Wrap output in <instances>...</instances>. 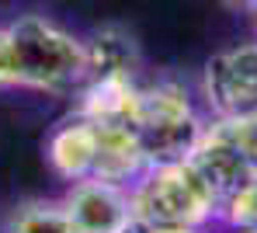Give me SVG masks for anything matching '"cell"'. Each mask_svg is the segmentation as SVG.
Masks as SVG:
<instances>
[{"mask_svg":"<svg viewBox=\"0 0 257 233\" xmlns=\"http://www.w3.org/2000/svg\"><path fill=\"white\" fill-rule=\"evenodd\" d=\"M132 216L146 230L195 226L202 230L219 216V202L188 160L150 164L132 185Z\"/></svg>","mask_w":257,"mask_h":233,"instance_id":"obj_1","label":"cell"},{"mask_svg":"<svg viewBox=\"0 0 257 233\" xmlns=\"http://www.w3.org/2000/svg\"><path fill=\"white\" fill-rule=\"evenodd\" d=\"M14 52V84L66 91L87 80V46L45 18H21L11 28Z\"/></svg>","mask_w":257,"mask_h":233,"instance_id":"obj_2","label":"cell"},{"mask_svg":"<svg viewBox=\"0 0 257 233\" xmlns=\"http://www.w3.org/2000/svg\"><path fill=\"white\" fill-rule=\"evenodd\" d=\"M132 129L146 153V164H174L191 157L205 133V122L177 80H157L150 87H139Z\"/></svg>","mask_w":257,"mask_h":233,"instance_id":"obj_3","label":"cell"},{"mask_svg":"<svg viewBox=\"0 0 257 233\" xmlns=\"http://www.w3.org/2000/svg\"><path fill=\"white\" fill-rule=\"evenodd\" d=\"M202 87L215 119L257 111V42L215 52L205 63Z\"/></svg>","mask_w":257,"mask_h":233,"instance_id":"obj_4","label":"cell"},{"mask_svg":"<svg viewBox=\"0 0 257 233\" xmlns=\"http://www.w3.org/2000/svg\"><path fill=\"white\" fill-rule=\"evenodd\" d=\"M66 212L73 216L80 233H118L136 219L132 195L125 191V185L101 181V178L77 181L66 198Z\"/></svg>","mask_w":257,"mask_h":233,"instance_id":"obj_5","label":"cell"},{"mask_svg":"<svg viewBox=\"0 0 257 233\" xmlns=\"http://www.w3.org/2000/svg\"><path fill=\"white\" fill-rule=\"evenodd\" d=\"M188 164H191V167L198 171V178L209 185V191L215 195L219 205H222L236 188H243L257 174L254 164H250L236 146H229L226 140H219L209 126H205V133H202L198 146L191 150Z\"/></svg>","mask_w":257,"mask_h":233,"instance_id":"obj_6","label":"cell"},{"mask_svg":"<svg viewBox=\"0 0 257 233\" xmlns=\"http://www.w3.org/2000/svg\"><path fill=\"white\" fill-rule=\"evenodd\" d=\"M94 129H97V150H94L90 178L125 185V181H136L150 167L132 126H125V122H94Z\"/></svg>","mask_w":257,"mask_h":233,"instance_id":"obj_7","label":"cell"},{"mask_svg":"<svg viewBox=\"0 0 257 233\" xmlns=\"http://www.w3.org/2000/svg\"><path fill=\"white\" fill-rule=\"evenodd\" d=\"M139 101V84L128 73H104L84 80V104L80 115L90 122H125L132 126Z\"/></svg>","mask_w":257,"mask_h":233,"instance_id":"obj_8","label":"cell"},{"mask_svg":"<svg viewBox=\"0 0 257 233\" xmlns=\"http://www.w3.org/2000/svg\"><path fill=\"white\" fill-rule=\"evenodd\" d=\"M94 150H97V129L94 122L77 115L73 122H66L52 143H49V157L56 164V171L70 181H84L90 178V167H94Z\"/></svg>","mask_w":257,"mask_h":233,"instance_id":"obj_9","label":"cell"},{"mask_svg":"<svg viewBox=\"0 0 257 233\" xmlns=\"http://www.w3.org/2000/svg\"><path fill=\"white\" fill-rule=\"evenodd\" d=\"M87 46V80L90 77H104V73H128L136 77L139 66V49L132 42V35L122 28H97L90 39H84Z\"/></svg>","mask_w":257,"mask_h":233,"instance_id":"obj_10","label":"cell"},{"mask_svg":"<svg viewBox=\"0 0 257 233\" xmlns=\"http://www.w3.org/2000/svg\"><path fill=\"white\" fill-rule=\"evenodd\" d=\"M14 233H80L66 205H25L14 219Z\"/></svg>","mask_w":257,"mask_h":233,"instance_id":"obj_11","label":"cell"},{"mask_svg":"<svg viewBox=\"0 0 257 233\" xmlns=\"http://www.w3.org/2000/svg\"><path fill=\"white\" fill-rule=\"evenodd\" d=\"M209 129L219 140H226L229 146H236L257 167V111H250V115H229V119H212Z\"/></svg>","mask_w":257,"mask_h":233,"instance_id":"obj_12","label":"cell"},{"mask_svg":"<svg viewBox=\"0 0 257 233\" xmlns=\"http://www.w3.org/2000/svg\"><path fill=\"white\" fill-rule=\"evenodd\" d=\"M219 219L229 230H257V174L219 205Z\"/></svg>","mask_w":257,"mask_h":233,"instance_id":"obj_13","label":"cell"},{"mask_svg":"<svg viewBox=\"0 0 257 233\" xmlns=\"http://www.w3.org/2000/svg\"><path fill=\"white\" fill-rule=\"evenodd\" d=\"M0 84H14V52L7 28H0Z\"/></svg>","mask_w":257,"mask_h":233,"instance_id":"obj_14","label":"cell"},{"mask_svg":"<svg viewBox=\"0 0 257 233\" xmlns=\"http://www.w3.org/2000/svg\"><path fill=\"white\" fill-rule=\"evenodd\" d=\"M226 11H236V14H257V0H219Z\"/></svg>","mask_w":257,"mask_h":233,"instance_id":"obj_15","label":"cell"},{"mask_svg":"<svg viewBox=\"0 0 257 233\" xmlns=\"http://www.w3.org/2000/svg\"><path fill=\"white\" fill-rule=\"evenodd\" d=\"M146 233H202L195 226H157V230H146Z\"/></svg>","mask_w":257,"mask_h":233,"instance_id":"obj_16","label":"cell"},{"mask_svg":"<svg viewBox=\"0 0 257 233\" xmlns=\"http://www.w3.org/2000/svg\"><path fill=\"white\" fill-rule=\"evenodd\" d=\"M118 233H146V226H143V223H136V219H132V223H128L125 230H118Z\"/></svg>","mask_w":257,"mask_h":233,"instance_id":"obj_17","label":"cell"},{"mask_svg":"<svg viewBox=\"0 0 257 233\" xmlns=\"http://www.w3.org/2000/svg\"><path fill=\"white\" fill-rule=\"evenodd\" d=\"M229 233H257V230H229Z\"/></svg>","mask_w":257,"mask_h":233,"instance_id":"obj_18","label":"cell"}]
</instances>
